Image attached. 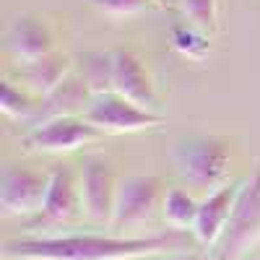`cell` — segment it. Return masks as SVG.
Segmentation results:
<instances>
[{"mask_svg": "<svg viewBox=\"0 0 260 260\" xmlns=\"http://www.w3.org/2000/svg\"><path fill=\"white\" fill-rule=\"evenodd\" d=\"M190 240L182 229H167L146 237L115 234H57V237H16L3 242V260L45 257V260H133L185 250Z\"/></svg>", "mask_w": 260, "mask_h": 260, "instance_id": "6da1fadb", "label": "cell"}, {"mask_svg": "<svg viewBox=\"0 0 260 260\" xmlns=\"http://www.w3.org/2000/svg\"><path fill=\"white\" fill-rule=\"evenodd\" d=\"M172 161L177 167V175L192 190H201L208 195L226 185L232 151L224 138L195 136V138L180 141L172 148Z\"/></svg>", "mask_w": 260, "mask_h": 260, "instance_id": "7a4b0ae2", "label": "cell"}, {"mask_svg": "<svg viewBox=\"0 0 260 260\" xmlns=\"http://www.w3.org/2000/svg\"><path fill=\"white\" fill-rule=\"evenodd\" d=\"M260 240V161L240 185L224 234L213 245V260H242Z\"/></svg>", "mask_w": 260, "mask_h": 260, "instance_id": "3957f363", "label": "cell"}, {"mask_svg": "<svg viewBox=\"0 0 260 260\" xmlns=\"http://www.w3.org/2000/svg\"><path fill=\"white\" fill-rule=\"evenodd\" d=\"M91 125H96L102 133H141L148 127H159L164 122V117L159 112L143 110V107L133 104L130 99H125L117 91H107V94H96L91 107L83 115Z\"/></svg>", "mask_w": 260, "mask_h": 260, "instance_id": "277c9868", "label": "cell"}, {"mask_svg": "<svg viewBox=\"0 0 260 260\" xmlns=\"http://www.w3.org/2000/svg\"><path fill=\"white\" fill-rule=\"evenodd\" d=\"M161 177L154 175H130L122 177L117 185V198H115V213H112V226L115 229H136L151 221L161 201Z\"/></svg>", "mask_w": 260, "mask_h": 260, "instance_id": "5b68a950", "label": "cell"}, {"mask_svg": "<svg viewBox=\"0 0 260 260\" xmlns=\"http://www.w3.org/2000/svg\"><path fill=\"white\" fill-rule=\"evenodd\" d=\"M81 198H83V213L96 224H110L115 213V198H117V185L112 164L102 154H89L81 167Z\"/></svg>", "mask_w": 260, "mask_h": 260, "instance_id": "8992f818", "label": "cell"}, {"mask_svg": "<svg viewBox=\"0 0 260 260\" xmlns=\"http://www.w3.org/2000/svg\"><path fill=\"white\" fill-rule=\"evenodd\" d=\"M50 175L34 169L8 167L0 177V216L3 219H21L42 211Z\"/></svg>", "mask_w": 260, "mask_h": 260, "instance_id": "52a82bcc", "label": "cell"}, {"mask_svg": "<svg viewBox=\"0 0 260 260\" xmlns=\"http://www.w3.org/2000/svg\"><path fill=\"white\" fill-rule=\"evenodd\" d=\"M102 136V130L86 117H55L34 125L24 143L39 154H68V151L99 141Z\"/></svg>", "mask_w": 260, "mask_h": 260, "instance_id": "ba28073f", "label": "cell"}, {"mask_svg": "<svg viewBox=\"0 0 260 260\" xmlns=\"http://www.w3.org/2000/svg\"><path fill=\"white\" fill-rule=\"evenodd\" d=\"M83 211V198H81V182L71 172L68 164H57L50 172V182L45 192V203L37 213L39 221L45 226H62L76 221Z\"/></svg>", "mask_w": 260, "mask_h": 260, "instance_id": "9c48e42d", "label": "cell"}, {"mask_svg": "<svg viewBox=\"0 0 260 260\" xmlns=\"http://www.w3.org/2000/svg\"><path fill=\"white\" fill-rule=\"evenodd\" d=\"M112 55H115V91L133 104L143 107V110L159 112V94L143 60L130 47H120Z\"/></svg>", "mask_w": 260, "mask_h": 260, "instance_id": "30bf717a", "label": "cell"}, {"mask_svg": "<svg viewBox=\"0 0 260 260\" xmlns=\"http://www.w3.org/2000/svg\"><path fill=\"white\" fill-rule=\"evenodd\" d=\"M94 102V91L89 89V83L83 81L81 73H71L65 78L52 94H47L45 99H39V107L34 117L29 120V125H42L47 120H55V117H78V115H86V110L91 107Z\"/></svg>", "mask_w": 260, "mask_h": 260, "instance_id": "8fae6325", "label": "cell"}, {"mask_svg": "<svg viewBox=\"0 0 260 260\" xmlns=\"http://www.w3.org/2000/svg\"><path fill=\"white\" fill-rule=\"evenodd\" d=\"M237 192H240V185L226 182L224 187L208 192L201 201L198 216H195V224H192V237L206 250H211L219 242V237L224 234L226 221L232 216V208H234V201H237Z\"/></svg>", "mask_w": 260, "mask_h": 260, "instance_id": "7c38bea8", "label": "cell"}, {"mask_svg": "<svg viewBox=\"0 0 260 260\" xmlns=\"http://www.w3.org/2000/svg\"><path fill=\"white\" fill-rule=\"evenodd\" d=\"M8 50L18 62H31L42 55L55 52V37L42 18L21 13L8 26Z\"/></svg>", "mask_w": 260, "mask_h": 260, "instance_id": "4fadbf2b", "label": "cell"}, {"mask_svg": "<svg viewBox=\"0 0 260 260\" xmlns=\"http://www.w3.org/2000/svg\"><path fill=\"white\" fill-rule=\"evenodd\" d=\"M71 73H73L71 57L60 55V52L42 55L31 62H21V68H18V76L24 78V86L37 99H45L47 94H52Z\"/></svg>", "mask_w": 260, "mask_h": 260, "instance_id": "5bb4252c", "label": "cell"}, {"mask_svg": "<svg viewBox=\"0 0 260 260\" xmlns=\"http://www.w3.org/2000/svg\"><path fill=\"white\" fill-rule=\"evenodd\" d=\"M78 73L89 83V89L96 94L115 91V55L112 52H83L78 57Z\"/></svg>", "mask_w": 260, "mask_h": 260, "instance_id": "9a60e30c", "label": "cell"}, {"mask_svg": "<svg viewBox=\"0 0 260 260\" xmlns=\"http://www.w3.org/2000/svg\"><path fill=\"white\" fill-rule=\"evenodd\" d=\"M198 206L201 201L192 198V192L182 190V187H172L167 190L164 201H161V213L172 229H192L195 216H198Z\"/></svg>", "mask_w": 260, "mask_h": 260, "instance_id": "2e32d148", "label": "cell"}, {"mask_svg": "<svg viewBox=\"0 0 260 260\" xmlns=\"http://www.w3.org/2000/svg\"><path fill=\"white\" fill-rule=\"evenodd\" d=\"M169 45H172V50H175L180 57L192 60V62L206 60L208 52H211L208 34L201 31V29H195L192 24H187V26L180 24V26L172 29V34H169Z\"/></svg>", "mask_w": 260, "mask_h": 260, "instance_id": "e0dca14e", "label": "cell"}, {"mask_svg": "<svg viewBox=\"0 0 260 260\" xmlns=\"http://www.w3.org/2000/svg\"><path fill=\"white\" fill-rule=\"evenodd\" d=\"M37 107H39V99L29 89H21L13 81H3V89H0V110H3L6 117L29 122L37 112Z\"/></svg>", "mask_w": 260, "mask_h": 260, "instance_id": "ac0fdd59", "label": "cell"}, {"mask_svg": "<svg viewBox=\"0 0 260 260\" xmlns=\"http://www.w3.org/2000/svg\"><path fill=\"white\" fill-rule=\"evenodd\" d=\"M187 24L206 31L208 37L219 31V0H177Z\"/></svg>", "mask_w": 260, "mask_h": 260, "instance_id": "d6986e66", "label": "cell"}, {"mask_svg": "<svg viewBox=\"0 0 260 260\" xmlns=\"http://www.w3.org/2000/svg\"><path fill=\"white\" fill-rule=\"evenodd\" d=\"M89 3L110 18H133L146 8H151L154 0H89Z\"/></svg>", "mask_w": 260, "mask_h": 260, "instance_id": "ffe728a7", "label": "cell"}, {"mask_svg": "<svg viewBox=\"0 0 260 260\" xmlns=\"http://www.w3.org/2000/svg\"><path fill=\"white\" fill-rule=\"evenodd\" d=\"M167 260H213V257H206V255H201V252H182V255L167 257Z\"/></svg>", "mask_w": 260, "mask_h": 260, "instance_id": "44dd1931", "label": "cell"}, {"mask_svg": "<svg viewBox=\"0 0 260 260\" xmlns=\"http://www.w3.org/2000/svg\"><path fill=\"white\" fill-rule=\"evenodd\" d=\"M154 3H156V6H161V8H169V6H175L177 0H154Z\"/></svg>", "mask_w": 260, "mask_h": 260, "instance_id": "7402d4cb", "label": "cell"}, {"mask_svg": "<svg viewBox=\"0 0 260 260\" xmlns=\"http://www.w3.org/2000/svg\"><path fill=\"white\" fill-rule=\"evenodd\" d=\"M18 260H45V257H18Z\"/></svg>", "mask_w": 260, "mask_h": 260, "instance_id": "603a6c76", "label": "cell"}]
</instances>
